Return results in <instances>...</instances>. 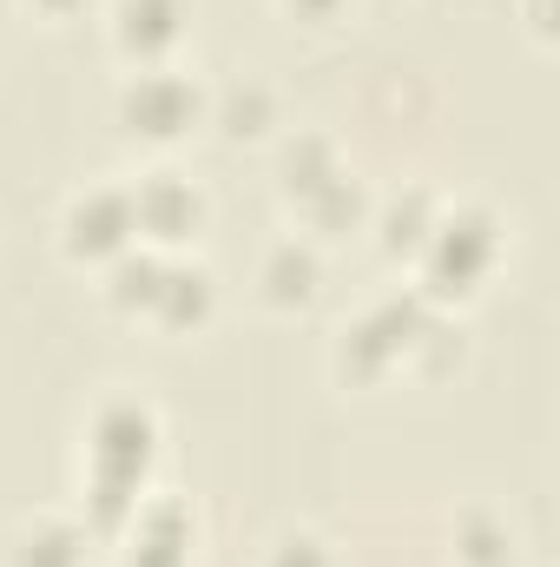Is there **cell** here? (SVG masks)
Masks as SVG:
<instances>
[{"mask_svg":"<svg viewBox=\"0 0 560 567\" xmlns=\"http://www.w3.org/2000/svg\"><path fill=\"white\" fill-rule=\"evenodd\" d=\"M271 567H330V555H323L310 535H290V542L278 548V561H271Z\"/></svg>","mask_w":560,"mask_h":567,"instance_id":"ac0fdd59","label":"cell"},{"mask_svg":"<svg viewBox=\"0 0 560 567\" xmlns=\"http://www.w3.org/2000/svg\"><path fill=\"white\" fill-rule=\"evenodd\" d=\"M198 86L191 80H178V73H139L126 93H120V120H126V133H139V140H178L191 120H198Z\"/></svg>","mask_w":560,"mask_h":567,"instance_id":"277c9868","label":"cell"},{"mask_svg":"<svg viewBox=\"0 0 560 567\" xmlns=\"http://www.w3.org/2000/svg\"><path fill=\"white\" fill-rule=\"evenodd\" d=\"M33 7H46V13H73L80 0H33Z\"/></svg>","mask_w":560,"mask_h":567,"instance_id":"ffe728a7","label":"cell"},{"mask_svg":"<svg viewBox=\"0 0 560 567\" xmlns=\"http://www.w3.org/2000/svg\"><path fill=\"white\" fill-rule=\"evenodd\" d=\"M422 323H428L422 297H390V303H376V310H370V317L343 337V377H356V383L383 377L403 350H416Z\"/></svg>","mask_w":560,"mask_h":567,"instance_id":"3957f363","label":"cell"},{"mask_svg":"<svg viewBox=\"0 0 560 567\" xmlns=\"http://www.w3.org/2000/svg\"><path fill=\"white\" fill-rule=\"evenodd\" d=\"M265 120H271V93L265 86H251V93H231L225 100V133H265Z\"/></svg>","mask_w":560,"mask_h":567,"instance_id":"e0dca14e","label":"cell"},{"mask_svg":"<svg viewBox=\"0 0 560 567\" xmlns=\"http://www.w3.org/2000/svg\"><path fill=\"white\" fill-rule=\"evenodd\" d=\"M290 7H297V13H303V20H330V13H336V7H343V0H290Z\"/></svg>","mask_w":560,"mask_h":567,"instance_id":"d6986e66","label":"cell"},{"mask_svg":"<svg viewBox=\"0 0 560 567\" xmlns=\"http://www.w3.org/2000/svg\"><path fill=\"white\" fill-rule=\"evenodd\" d=\"M133 192H86L66 212V251L73 258H120L133 245Z\"/></svg>","mask_w":560,"mask_h":567,"instance_id":"5b68a950","label":"cell"},{"mask_svg":"<svg viewBox=\"0 0 560 567\" xmlns=\"http://www.w3.org/2000/svg\"><path fill=\"white\" fill-rule=\"evenodd\" d=\"M198 218H205V198H198L185 178H172V172H152L139 192H133V225H139L145 238H158V245L191 238Z\"/></svg>","mask_w":560,"mask_h":567,"instance_id":"8992f818","label":"cell"},{"mask_svg":"<svg viewBox=\"0 0 560 567\" xmlns=\"http://www.w3.org/2000/svg\"><path fill=\"white\" fill-rule=\"evenodd\" d=\"M158 278H165V265L158 258H133V251H120V265H113V303L120 310H152V297H158Z\"/></svg>","mask_w":560,"mask_h":567,"instance_id":"5bb4252c","label":"cell"},{"mask_svg":"<svg viewBox=\"0 0 560 567\" xmlns=\"http://www.w3.org/2000/svg\"><path fill=\"white\" fill-rule=\"evenodd\" d=\"M303 212H310V225H317V231H350V225L363 218V192L336 172L323 192H310V198H303Z\"/></svg>","mask_w":560,"mask_h":567,"instance_id":"4fadbf2b","label":"cell"},{"mask_svg":"<svg viewBox=\"0 0 560 567\" xmlns=\"http://www.w3.org/2000/svg\"><path fill=\"white\" fill-rule=\"evenodd\" d=\"M336 172H343V165H336V152H330L323 140H297L290 152H283V192H290L297 205H303L310 192H323Z\"/></svg>","mask_w":560,"mask_h":567,"instance_id":"30bf717a","label":"cell"},{"mask_svg":"<svg viewBox=\"0 0 560 567\" xmlns=\"http://www.w3.org/2000/svg\"><path fill=\"white\" fill-rule=\"evenodd\" d=\"M428 225H435V212H428V198L416 192V198L390 205V218H383V245H390V251H422Z\"/></svg>","mask_w":560,"mask_h":567,"instance_id":"2e32d148","label":"cell"},{"mask_svg":"<svg viewBox=\"0 0 560 567\" xmlns=\"http://www.w3.org/2000/svg\"><path fill=\"white\" fill-rule=\"evenodd\" d=\"M185 561H191V522H185V508H178V502L145 508L139 528H133L126 567H185Z\"/></svg>","mask_w":560,"mask_h":567,"instance_id":"52a82bcc","label":"cell"},{"mask_svg":"<svg viewBox=\"0 0 560 567\" xmlns=\"http://www.w3.org/2000/svg\"><path fill=\"white\" fill-rule=\"evenodd\" d=\"M152 442H158V423L139 403H113L100 410L93 423V442H86V495H93V528H120L139 502L145 462H152Z\"/></svg>","mask_w":560,"mask_h":567,"instance_id":"6da1fadb","label":"cell"},{"mask_svg":"<svg viewBox=\"0 0 560 567\" xmlns=\"http://www.w3.org/2000/svg\"><path fill=\"white\" fill-rule=\"evenodd\" d=\"M178 20H185V7L178 0H120V47L126 53H139V60H152V53H165L172 40H178Z\"/></svg>","mask_w":560,"mask_h":567,"instance_id":"ba28073f","label":"cell"},{"mask_svg":"<svg viewBox=\"0 0 560 567\" xmlns=\"http://www.w3.org/2000/svg\"><path fill=\"white\" fill-rule=\"evenodd\" d=\"M428 290L435 297H468L475 284L495 271V251H501V231L488 212H455V218H435L428 238Z\"/></svg>","mask_w":560,"mask_h":567,"instance_id":"7a4b0ae2","label":"cell"},{"mask_svg":"<svg viewBox=\"0 0 560 567\" xmlns=\"http://www.w3.org/2000/svg\"><path fill=\"white\" fill-rule=\"evenodd\" d=\"M152 317L172 323V330L205 323V317H211V278H205V271H172V265H165L158 297H152Z\"/></svg>","mask_w":560,"mask_h":567,"instance_id":"9c48e42d","label":"cell"},{"mask_svg":"<svg viewBox=\"0 0 560 567\" xmlns=\"http://www.w3.org/2000/svg\"><path fill=\"white\" fill-rule=\"evenodd\" d=\"M265 290H271V303H310L317 297V258L297 245H278L265 265Z\"/></svg>","mask_w":560,"mask_h":567,"instance_id":"7c38bea8","label":"cell"},{"mask_svg":"<svg viewBox=\"0 0 560 567\" xmlns=\"http://www.w3.org/2000/svg\"><path fill=\"white\" fill-rule=\"evenodd\" d=\"M80 548H86L80 528H66V522H40V528L13 548V567H80Z\"/></svg>","mask_w":560,"mask_h":567,"instance_id":"8fae6325","label":"cell"},{"mask_svg":"<svg viewBox=\"0 0 560 567\" xmlns=\"http://www.w3.org/2000/svg\"><path fill=\"white\" fill-rule=\"evenodd\" d=\"M455 548H462V561L468 567H515V542H508V528H495V522H462V535H455Z\"/></svg>","mask_w":560,"mask_h":567,"instance_id":"9a60e30c","label":"cell"}]
</instances>
